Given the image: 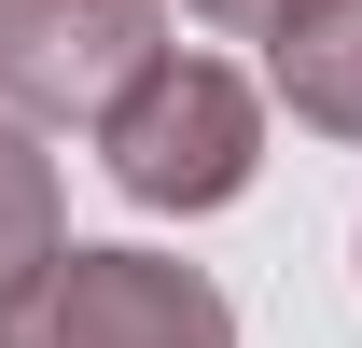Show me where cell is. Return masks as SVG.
I'll list each match as a JSON object with an SVG mask.
<instances>
[{"mask_svg": "<svg viewBox=\"0 0 362 348\" xmlns=\"http://www.w3.org/2000/svg\"><path fill=\"white\" fill-rule=\"evenodd\" d=\"M14 348H223V306L195 279L126 265V251H70L42 320H14Z\"/></svg>", "mask_w": 362, "mask_h": 348, "instance_id": "6da1fadb", "label": "cell"}, {"mask_svg": "<svg viewBox=\"0 0 362 348\" xmlns=\"http://www.w3.org/2000/svg\"><path fill=\"white\" fill-rule=\"evenodd\" d=\"M126 181L139 195H223L237 181V98L209 84V70H181V84L126 126Z\"/></svg>", "mask_w": 362, "mask_h": 348, "instance_id": "7a4b0ae2", "label": "cell"}]
</instances>
